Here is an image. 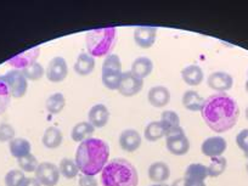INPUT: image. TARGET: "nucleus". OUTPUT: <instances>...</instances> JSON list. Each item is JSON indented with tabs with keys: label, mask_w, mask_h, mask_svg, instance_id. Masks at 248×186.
<instances>
[{
	"label": "nucleus",
	"mask_w": 248,
	"mask_h": 186,
	"mask_svg": "<svg viewBox=\"0 0 248 186\" xmlns=\"http://www.w3.org/2000/svg\"><path fill=\"white\" fill-rule=\"evenodd\" d=\"M200 112L207 127L216 133L230 130L240 116L237 102L225 93H217L207 97Z\"/></svg>",
	"instance_id": "f257e3e1"
},
{
	"label": "nucleus",
	"mask_w": 248,
	"mask_h": 186,
	"mask_svg": "<svg viewBox=\"0 0 248 186\" xmlns=\"http://www.w3.org/2000/svg\"><path fill=\"white\" fill-rule=\"evenodd\" d=\"M109 159V146L106 141L90 138L80 142L76 151V164L84 175L95 176L101 173Z\"/></svg>",
	"instance_id": "f03ea898"
},
{
	"label": "nucleus",
	"mask_w": 248,
	"mask_h": 186,
	"mask_svg": "<svg viewBox=\"0 0 248 186\" xmlns=\"http://www.w3.org/2000/svg\"><path fill=\"white\" fill-rule=\"evenodd\" d=\"M101 183L104 186H138L139 174L128 159L114 158L102 169Z\"/></svg>",
	"instance_id": "7ed1b4c3"
},
{
	"label": "nucleus",
	"mask_w": 248,
	"mask_h": 186,
	"mask_svg": "<svg viewBox=\"0 0 248 186\" xmlns=\"http://www.w3.org/2000/svg\"><path fill=\"white\" fill-rule=\"evenodd\" d=\"M117 40L116 27H102L92 30L85 35L88 54L93 57L108 56Z\"/></svg>",
	"instance_id": "20e7f679"
},
{
	"label": "nucleus",
	"mask_w": 248,
	"mask_h": 186,
	"mask_svg": "<svg viewBox=\"0 0 248 186\" xmlns=\"http://www.w3.org/2000/svg\"><path fill=\"white\" fill-rule=\"evenodd\" d=\"M122 76V62L118 55L109 54L105 57L101 67L102 84L109 90H118Z\"/></svg>",
	"instance_id": "39448f33"
},
{
	"label": "nucleus",
	"mask_w": 248,
	"mask_h": 186,
	"mask_svg": "<svg viewBox=\"0 0 248 186\" xmlns=\"http://www.w3.org/2000/svg\"><path fill=\"white\" fill-rule=\"evenodd\" d=\"M164 138H166L167 150L174 156H184L189 152L190 140L187 139L181 127L167 133Z\"/></svg>",
	"instance_id": "423d86ee"
},
{
	"label": "nucleus",
	"mask_w": 248,
	"mask_h": 186,
	"mask_svg": "<svg viewBox=\"0 0 248 186\" xmlns=\"http://www.w3.org/2000/svg\"><path fill=\"white\" fill-rule=\"evenodd\" d=\"M9 88V92L13 97L20 99L25 96L28 89V82L21 70H11L1 77Z\"/></svg>",
	"instance_id": "0eeeda50"
},
{
	"label": "nucleus",
	"mask_w": 248,
	"mask_h": 186,
	"mask_svg": "<svg viewBox=\"0 0 248 186\" xmlns=\"http://www.w3.org/2000/svg\"><path fill=\"white\" fill-rule=\"evenodd\" d=\"M34 178L42 184V186H56L60 180L59 167L51 162H42L34 171Z\"/></svg>",
	"instance_id": "6e6552de"
},
{
	"label": "nucleus",
	"mask_w": 248,
	"mask_h": 186,
	"mask_svg": "<svg viewBox=\"0 0 248 186\" xmlns=\"http://www.w3.org/2000/svg\"><path fill=\"white\" fill-rule=\"evenodd\" d=\"M46 78L52 83H60L65 80L68 76L67 62L63 57L55 56L50 60L46 67Z\"/></svg>",
	"instance_id": "1a4fd4ad"
},
{
	"label": "nucleus",
	"mask_w": 248,
	"mask_h": 186,
	"mask_svg": "<svg viewBox=\"0 0 248 186\" xmlns=\"http://www.w3.org/2000/svg\"><path fill=\"white\" fill-rule=\"evenodd\" d=\"M144 87V80L140 79L135 75H133L130 71L124 72L122 76L121 83H119L118 92L119 94L125 97H132L140 93V90Z\"/></svg>",
	"instance_id": "9d476101"
},
{
	"label": "nucleus",
	"mask_w": 248,
	"mask_h": 186,
	"mask_svg": "<svg viewBox=\"0 0 248 186\" xmlns=\"http://www.w3.org/2000/svg\"><path fill=\"white\" fill-rule=\"evenodd\" d=\"M226 147H228V142L223 137H211L207 138L203 142H202L201 151L204 156L213 158V157L223 156L225 152Z\"/></svg>",
	"instance_id": "9b49d317"
},
{
	"label": "nucleus",
	"mask_w": 248,
	"mask_h": 186,
	"mask_svg": "<svg viewBox=\"0 0 248 186\" xmlns=\"http://www.w3.org/2000/svg\"><path fill=\"white\" fill-rule=\"evenodd\" d=\"M157 28L151 26H139L134 31V40L141 49H149L156 43Z\"/></svg>",
	"instance_id": "f8f14e48"
},
{
	"label": "nucleus",
	"mask_w": 248,
	"mask_h": 186,
	"mask_svg": "<svg viewBox=\"0 0 248 186\" xmlns=\"http://www.w3.org/2000/svg\"><path fill=\"white\" fill-rule=\"evenodd\" d=\"M142 138L135 129H125L119 135V146L125 152H134L141 146Z\"/></svg>",
	"instance_id": "ddd939ff"
},
{
	"label": "nucleus",
	"mask_w": 248,
	"mask_h": 186,
	"mask_svg": "<svg viewBox=\"0 0 248 186\" xmlns=\"http://www.w3.org/2000/svg\"><path fill=\"white\" fill-rule=\"evenodd\" d=\"M109 119V111L104 104H96L90 108L88 113V122L92 124L93 127L104 128Z\"/></svg>",
	"instance_id": "4468645a"
},
{
	"label": "nucleus",
	"mask_w": 248,
	"mask_h": 186,
	"mask_svg": "<svg viewBox=\"0 0 248 186\" xmlns=\"http://www.w3.org/2000/svg\"><path fill=\"white\" fill-rule=\"evenodd\" d=\"M233 85V78L226 72H214L208 77V87L218 93H225Z\"/></svg>",
	"instance_id": "2eb2a0df"
},
{
	"label": "nucleus",
	"mask_w": 248,
	"mask_h": 186,
	"mask_svg": "<svg viewBox=\"0 0 248 186\" xmlns=\"http://www.w3.org/2000/svg\"><path fill=\"white\" fill-rule=\"evenodd\" d=\"M147 99H149L150 105L157 107V108H161V107L167 106L170 101V92L168 88L163 87V85H156L149 90Z\"/></svg>",
	"instance_id": "dca6fc26"
},
{
	"label": "nucleus",
	"mask_w": 248,
	"mask_h": 186,
	"mask_svg": "<svg viewBox=\"0 0 248 186\" xmlns=\"http://www.w3.org/2000/svg\"><path fill=\"white\" fill-rule=\"evenodd\" d=\"M149 178L152 183L164 184L170 176V168L166 162H155L149 167Z\"/></svg>",
	"instance_id": "f3484780"
},
{
	"label": "nucleus",
	"mask_w": 248,
	"mask_h": 186,
	"mask_svg": "<svg viewBox=\"0 0 248 186\" xmlns=\"http://www.w3.org/2000/svg\"><path fill=\"white\" fill-rule=\"evenodd\" d=\"M39 54V47H33V49L28 50V51L22 52L20 55H16L13 60H10V63L13 66H15L17 70H23V68L28 67L30 65L37 62Z\"/></svg>",
	"instance_id": "a211bd4d"
},
{
	"label": "nucleus",
	"mask_w": 248,
	"mask_h": 186,
	"mask_svg": "<svg viewBox=\"0 0 248 186\" xmlns=\"http://www.w3.org/2000/svg\"><path fill=\"white\" fill-rule=\"evenodd\" d=\"M152 71H154V62L149 57L145 56L135 59L134 62L132 63V68H130V72L142 80L146 77H149L152 73Z\"/></svg>",
	"instance_id": "6ab92c4d"
},
{
	"label": "nucleus",
	"mask_w": 248,
	"mask_h": 186,
	"mask_svg": "<svg viewBox=\"0 0 248 186\" xmlns=\"http://www.w3.org/2000/svg\"><path fill=\"white\" fill-rule=\"evenodd\" d=\"M75 72L79 76H89L95 68V59L88 52H80L75 62Z\"/></svg>",
	"instance_id": "aec40b11"
},
{
	"label": "nucleus",
	"mask_w": 248,
	"mask_h": 186,
	"mask_svg": "<svg viewBox=\"0 0 248 186\" xmlns=\"http://www.w3.org/2000/svg\"><path fill=\"white\" fill-rule=\"evenodd\" d=\"M203 71L197 65L186 66L181 71V78H183L184 82L187 85H192V87L201 84L202 80H203Z\"/></svg>",
	"instance_id": "412c9836"
},
{
	"label": "nucleus",
	"mask_w": 248,
	"mask_h": 186,
	"mask_svg": "<svg viewBox=\"0 0 248 186\" xmlns=\"http://www.w3.org/2000/svg\"><path fill=\"white\" fill-rule=\"evenodd\" d=\"M9 150L11 156L15 157L16 159H20L31 154L32 145L25 138H15L13 141L9 142Z\"/></svg>",
	"instance_id": "4be33fe9"
},
{
	"label": "nucleus",
	"mask_w": 248,
	"mask_h": 186,
	"mask_svg": "<svg viewBox=\"0 0 248 186\" xmlns=\"http://www.w3.org/2000/svg\"><path fill=\"white\" fill-rule=\"evenodd\" d=\"M95 128L93 127L89 122H79L73 127L72 132H71V138L73 141L76 142H82L84 140L90 139L92 135L94 134Z\"/></svg>",
	"instance_id": "5701e85b"
},
{
	"label": "nucleus",
	"mask_w": 248,
	"mask_h": 186,
	"mask_svg": "<svg viewBox=\"0 0 248 186\" xmlns=\"http://www.w3.org/2000/svg\"><path fill=\"white\" fill-rule=\"evenodd\" d=\"M62 140H63V135L62 132L56 127H49L43 134V145L46 149H57L61 146Z\"/></svg>",
	"instance_id": "b1692460"
},
{
	"label": "nucleus",
	"mask_w": 248,
	"mask_h": 186,
	"mask_svg": "<svg viewBox=\"0 0 248 186\" xmlns=\"http://www.w3.org/2000/svg\"><path fill=\"white\" fill-rule=\"evenodd\" d=\"M204 104V99L195 90H187L183 95V105L186 109L192 112L201 111Z\"/></svg>",
	"instance_id": "393cba45"
},
{
	"label": "nucleus",
	"mask_w": 248,
	"mask_h": 186,
	"mask_svg": "<svg viewBox=\"0 0 248 186\" xmlns=\"http://www.w3.org/2000/svg\"><path fill=\"white\" fill-rule=\"evenodd\" d=\"M184 178L189 179V180H199L204 181L208 175V167L202 163H191L186 168Z\"/></svg>",
	"instance_id": "a878e982"
},
{
	"label": "nucleus",
	"mask_w": 248,
	"mask_h": 186,
	"mask_svg": "<svg viewBox=\"0 0 248 186\" xmlns=\"http://www.w3.org/2000/svg\"><path fill=\"white\" fill-rule=\"evenodd\" d=\"M66 106V99L63 94L61 93H55V94L50 95L45 102V108L49 113L57 114L65 108Z\"/></svg>",
	"instance_id": "bb28decb"
},
{
	"label": "nucleus",
	"mask_w": 248,
	"mask_h": 186,
	"mask_svg": "<svg viewBox=\"0 0 248 186\" xmlns=\"http://www.w3.org/2000/svg\"><path fill=\"white\" fill-rule=\"evenodd\" d=\"M144 137L150 142L158 141L159 139L166 137V132H164V128L161 122H151V123L147 124L146 128H145Z\"/></svg>",
	"instance_id": "cd10ccee"
},
{
	"label": "nucleus",
	"mask_w": 248,
	"mask_h": 186,
	"mask_svg": "<svg viewBox=\"0 0 248 186\" xmlns=\"http://www.w3.org/2000/svg\"><path fill=\"white\" fill-rule=\"evenodd\" d=\"M59 170L60 174L66 179H75L76 176L80 174L76 161L71 158H62L59 164Z\"/></svg>",
	"instance_id": "c85d7f7f"
},
{
	"label": "nucleus",
	"mask_w": 248,
	"mask_h": 186,
	"mask_svg": "<svg viewBox=\"0 0 248 186\" xmlns=\"http://www.w3.org/2000/svg\"><path fill=\"white\" fill-rule=\"evenodd\" d=\"M161 124L163 125L164 132L169 133L171 130L176 129V128L181 127L180 125V117L176 112L174 111H163V113L161 114Z\"/></svg>",
	"instance_id": "c756f323"
},
{
	"label": "nucleus",
	"mask_w": 248,
	"mask_h": 186,
	"mask_svg": "<svg viewBox=\"0 0 248 186\" xmlns=\"http://www.w3.org/2000/svg\"><path fill=\"white\" fill-rule=\"evenodd\" d=\"M207 167H208V175L211 178H218L225 171L226 167H228V161L224 156L213 157V158H211L209 166Z\"/></svg>",
	"instance_id": "7c9ffc66"
},
{
	"label": "nucleus",
	"mask_w": 248,
	"mask_h": 186,
	"mask_svg": "<svg viewBox=\"0 0 248 186\" xmlns=\"http://www.w3.org/2000/svg\"><path fill=\"white\" fill-rule=\"evenodd\" d=\"M21 71H22V73H23V76L26 77V79L32 80V82L42 79L45 75L44 67H43L42 63H39L38 61L34 62V63H32V65H30L28 67L23 68V70H21Z\"/></svg>",
	"instance_id": "2f4dec72"
},
{
	"label": "nucleus",
	"mask_w": 248,
	"mask_h": 186,
	"mask_svg": "<svg viewBox=\"0 0 248 186\" xmlns=\"http://www.w3.org/2000/svg\"><path fill=\"white\" fill-rule=\"evenodd\" d=\"M25 180V171H22L21 169H11L5 174V178H4L5 186H22Z\"/></svg>",
	"instance_id": "473e14b6"
},
{
	"label": "nucleus",
	"mask_w": 248,
	"mask_h": 186,
	"mask_svg": "<svg viewBox=\"0 0 248 186\" xmlns=\"http://www.w3.org/2000/svg\"><path fill=\"white\" fill-rule=\"evenodd\" d=\"M17 162L20 169L22 171H25V173H34V171L37 170L38 166H39V162H38L37 157L32 154L17 159Z\"/></svg>",
	"instance_id": "72a5a7b5"
},
{
	"label": "nucleus",
	"mask_w": 248,
	"mask_h": 186,
	"mask_svg": "<svg viewBox=\"0 0 248 186\" xmlns=\"http://www.w3.org/2000/svg\"><path fill=\"white\" fill-rule=\"evenodd\" d=\"M16 132L9 123L0 124V142H10L15 139Z\"/></svg>",
	"instance_id": "f704fd0d"
},
{
	"label": "nucleus",
	"mask_w": 248,
	"mask_h": 186,
	"mask_svg": "<svg viewBox=\"0 0 248 186\" xmlns=\"http://www.w3.org/2000/svg\"><path fill=\"white\" fill-rule=\"evenodd\" d=\"M236 144H237L238 149L242 150L245 154L248 152V129L241 130L236 137Z\"/></svg>",
	"instance_id": "c9c22d12"
},
{
	"label": "nucleus",
	"mask_w": 248,
	"mask_h": 186,
	"mask_svg": "<svg viewBox=\"0 0 248 186\" xmlns=\"http://www.w3.org/2000/svg\"><path fill=\"white\" fill-rule=\"evenodd\" d=\"M78 184H79V186H99L97 185V180L95 179V176L84 175V174H80L79 175Z\"/></svg>",
	"instance_id": "e433bc0d"
},
{
	"label": "nucleus",
	"mask_w": 248,
	"mask_h": 186,
	"mask_svg": "<svg viewBox=\"0 0 248 186\" xmlns=\"http://www.w3.org/2000/svg\"><path fill=\"white\" fill-rule=\"evenodd\" d=\"M22 186H42V184H40L35 178H26Z\"/></svg>",
	"instance_id": "4c0bfd02"
},
{
	"label": "nucleus",
	"mask_w": 248,
	"mask_h": 186,
	"mask_svg": "<svg viewBox=\"0 0 248 186\" xmlns=\"http://www.w3.org/2000/svg\"><path fill=\"white\" fill-rule=\"evenodd\" d=\"M185 186H207L204 181H199V180H189V179H185Z\"/></svg>",
	"instance_id": "58836bf2"
},
{
	"label": "nucleus",
	"mask_w": 248,
	"mask_h": 186,
	"mask_svg": "<svg viewBox=\"0 0 248 186\" xmlns=\"http://www.w3.org/2000/svg\"><path fill=\"white\" fill-rule=\"evenodd\" d=\"M170 186H185V180H184V178L176 179V180L174 181Z\"/></svg>",
	"instance_id": "ea45409f"
},
{
	"label": "nucleus",
	"mask_w": 248,
	"mask_h": 186,
	"mask_svg": "<svg viewBox=\"0 0 248 186\" xmlns=\"http://www.w3.org/2000/svg\"><path fill=\"white\" fill-rule=\"evenodd\" d=\"M150 186H170V185H168V184H154V185H150Z\"/></svg>",
	"instance_id": "a19ab883"
},
{
	"label": "nucleus",
	"mask_w": 248,
	"mask_h": 186,
	"mask_svg": "<svg viewBox=\"0 0 248 186\" xmlns=\"http://www.w3.org/2000/svg\"><path fill=\"white\" fill-rule=\"evenodd\" d=\"M246 92L248 93V79H247V82H246Z\"/></svg>",
	"instance_id": "79ce46f5"
},
{
	"label": "nucleus",
	"mask_w": 248,
	"mask_h": 186,
	"mask_svg": "<svg viewBox=\"0 0 248 186\" xmlns=\"http://www.w3.org/2000/svg\"><path fill=\"white\" fill-rule=\"evenodd\" d=\"M246 118L248 119V107H247V108H246Z\"/></svg>",
	"instance_id": "37998d69"
},
{
	"label": "nucleus",
	"mask_w": 248,
	"mask_h": 186,
	"mask_svg": "<svg viewBox=\"0 0 248 186\" xmlns=\"http://www.w3.org/2000/svg\"><path fill=\"white\" fill-rule=\"evenodd\" d=\"M246 155V157H247V158H248V152H247V154H245Z\"/></svg>",
	"instance_id": "c03bdc74"
},
{
	"label": "nucleus",
	"mask_w": 248,
	"mask_h": 186,
	"mask_svg": "<svg viewBox=\"0 0 248 186\" xmlns=\"http://www.w3.org/2000/svg\"><path fill=\"white\" fill-rule=\"evenodd\" d=\"M247 173H248V163H247Z\"/></svg>",
	"instance_id": "a18cd8bd"
}]
</instances>
